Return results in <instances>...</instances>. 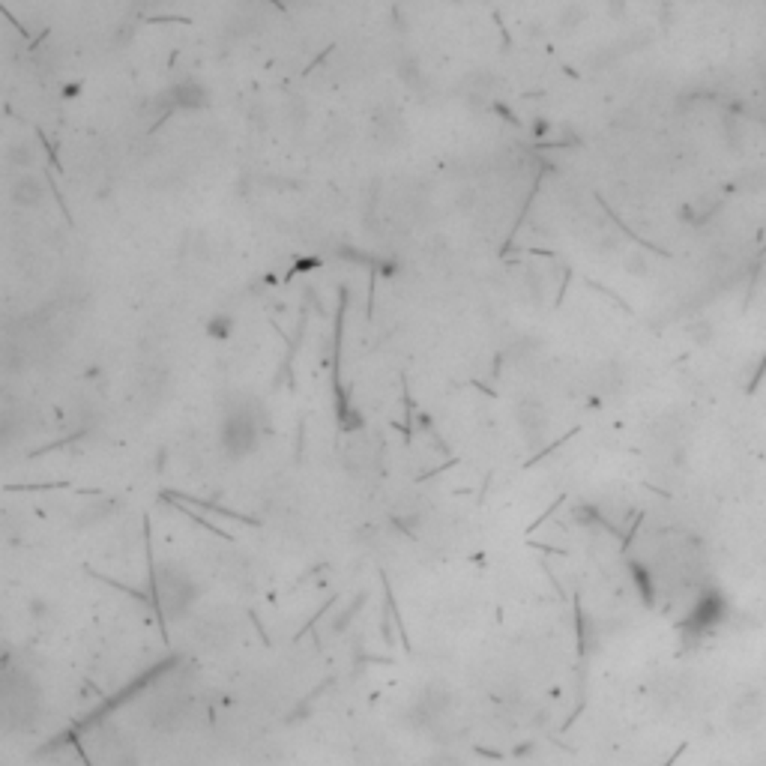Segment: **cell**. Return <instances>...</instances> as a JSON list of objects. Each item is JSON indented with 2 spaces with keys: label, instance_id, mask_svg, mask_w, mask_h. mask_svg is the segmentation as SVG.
<instances>
[{
  "label": "cell",
  "instance_id": "1",
  "mask_svg": "<svg viewBox=\"0 0 766 766\" xmlns=\"http://www.w3.org/2000/svg\"><path fill=\"white\" fill-rule=\"evenodd\" d=\"M156 596H159V605L168 617H183L198 599V584L192 581L186 572L174 569V566H162L156 572Z\"/></svg>",
  "mask_w": 766,
  "mask_h": 766
},
{
  "label": "cell",
  "instance_id": "4",
  "mask_svg": "<svg viewBox=\"0 0 766 766\" xmlns=\"http://www.w3.org/2000/svg\"><path fill=\"white\" fill-rule=\"evenodd\" d=\"M425 766H467V760L455 752H437L425 760Z\"/></svg>",
  "mask_w": 766,
  "mask_h": 766
},
{
  "label": "cell",
  "instance_id": "2",
  "mask_svg": "<svg viewBox=\"0 0 766 766\" xmlns=\"http://www.w3.org/2000/svg\"><path fill=\"white\" fill-rule=\"evenodd\" d=\"M261 440L258 416L248 408H233L222 419V446L231 458H246Z\"/></svg>",
  "mask_w": 766,
  "mask_h": 766
},
{
  "label": "cell",
  "instance_id": "5",
  "mask_svg": "<svg viewBox=\"0 0 766 766\" xmlns=\"http://www.w3.org/2000/svg\"><path fill=\"white\" fill-rule=\"evenodd\" d=\"M210 333H213V336H218V338H225V336L231 333V321H225V318L213 321V323H210Z\"/></svg>",
  "mask_w": 766,
  "mask_h": 766
},
{
  "label": "cell",
  "instance_id": "3",
  "mask_svg": "<svg viewBox=\"0 0 766 766\" xmlns=\"http://www.w3.org/2000/svg\"><path fill=\"white\" fill-rule=\"evenodd\" d=\"M760 697L757 695H745L742 700L733 703V725H740V727H752L760 722Z\"/></svg>",
  "mask_w": 766,
  "mask_h": 766
}]
</instances>
